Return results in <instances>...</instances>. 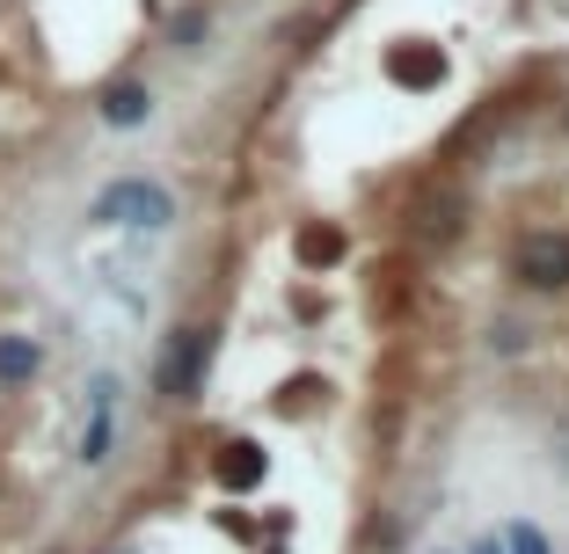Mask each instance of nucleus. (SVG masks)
Masks as SVG:
<instances>
[{"label": "nucleus", "mask_w": 569, "mask_h": 554, "mask_svg": "<svg viewBox=\"0 0 569 554\" xmlns=\"http://www.w3.org/2000/svg\"><path fill=\"white\" fill-rule=\"evenodd\" d=\"M88 219H96V226H139V234H161V226H176V198H168V183H153V175H118V183L96 190Z\"/></svg>", "instance_id": "nucleus-1"}, {"label": "nucleus", "mask_w": 569, "mask_h": 554, "mask_svg": "<svg viewBox=\"0 0 569 554\" xmlns=\"http://www.w3.org/2000/svg\"><path fill=\"white\" fill-rule=\"evenodd\" d=\"M212 329H176V336L161 343V365H153V386H161V402H198L204 394V372H212Z\"/></svg>", "instance_id": "nucleus-2"}, {"label": "nucleus", "mask_w": 569, "mask_h": 554, "mask_svg": "<svg viewBox=\"0 0 569 554\" xmlns=\"http://www.w3.org/2000/svg\"><path fill=\"white\" fill-rule=\"evenodd\" d=\"M511 278H519L526 292H569V234H555V226L519 234V249H511Z\"/></svg>", "instance_id": "nucleus-3"}, {"label": "nucleus", "mask_w": 569, "mask_h": 554, "mask_svg": "<svg viewBox=\"0 0 569 554\" xmlns=\"http://www.w3.org/2000/svg\"><path fill=\"white\" fill-rule=\"evenodd\" d=\"M96 118L110 124V132H139V124L153 118V88L124 73V81H110V88H102V95H96Z\"/></svg>", "instance_id": "nucleus-4"}, {"label": "nucleus", "mask_w": 569, "mask_h": 554, "mask_svg": "<svg viewBox=\"0 0 569 554\" xmlns=\"http://www.w3.org/2000/svg\"><path fill=\"white\" fill-rule=\"evenodd\" d=\"M37 372H44V343L22 329H0V386L22 394V386H37Z\"/></svg>", "instance_id": "nucleus-5"}, {"label": "nucleus", "mask_w": 569, "mask_h": 554, "mask_svg": "<svg viewBox=\"0 0 569 554\" xmlns=\"http://www.w3.org/2000/svg\"><path fill=\"white\" fill-rule=\"evenodd\" d=\"M256 467H263V460H256V445H227V460H219V482L241 488V482H256Z\"/></svg>", "instance_id": "nucleus-6"}, {"label": "nucleus", "mask_w": 569, "mask_h": 554, "mask_svg": "<svg viewBox=\"0 0 569 554\" xmlns=\"http://www.w3.org/2000/svg\"><path fill=\"white\" fill-rule=\"evenodd\" d=\"M300 255H307V263H336V255H343V234H336V226H307Z\"/></svg>", "instance_id": "nucleus-7"}, {"label": "nucleus", "mask_w": 569, "mask_h": 554, "mask_svg": "<svg viewBox=\"0 0 569 554\" xmlns=\"http://www.w3.org/2000/svg\"><path fill=\"white\" fill-rule=\"evenodd\" d=\"M503 554H548V540H540L533 525L519 518V525H503Z\"/></svg>", "instance_id": "nucleus-8"}, {"label": "nucleus", "mask_w": 569, "mask_h": 554, "mask_svg": "<svg viewBox=\"0 0 569 554\" xmlns=\"http://www.w3.org/2000/svg\"><path fill=\"white\" fill-rule=\"evenodd\" d=\"M204 22H212V16H204V8H190V16H176V44H183V51H198Z\"/></svg>", "instance_id": "nucleus-9"}, {"label": "nucleus", "mask_w": 569, "mask_h": 554, "mask_svg": "<svg viewBox=\"0 0 569 554\" xmlns=\"http://www.w3.org/2000/svg\"><path fill=\"white\" fill-rule=\"evenodd\" d=\"M489 343H497V351H526V329H519V321H497V336H489Z\"/></svg>", "instance_id": "nucleus-10"}, {"label": "nucleus", "mask_w": 569, "mask_h": 554, "mask_svg": "<svg viewBox=\"0 0 569 554\" xmlns=\"http://www.w3.org/2000/svg\"><path fill=\"white\" fill-rule=\"evenodd\" d=\"M475 554H503V540H497V533H489V540H475Z\"/></svg>", "instance_id": "nucleus-11"}, {"label": "nucleus", "mask_w": 569, "mask_h": 554, "mask_svg": "<svg viewBox=\"0 0 569 554\" xmlns=\"http://www.w3.org/2000/svg\"><path fill=\"white\" fill-rule=\"evenodd\" d=\"M562 118H569V110H562Z\"/></svg>", "instance_id": "nucleus-12"}]
</instances>
